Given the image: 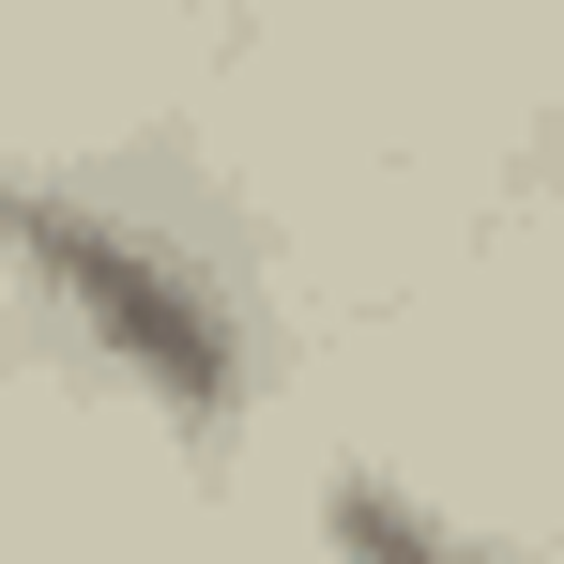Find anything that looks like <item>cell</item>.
Here are the masks:
<instances>
[{"instance_id":"1","label":"cell","mask_w":564,"mask_h":564,"mask_svg":"<svg viewBox=\"0 0 564 564\" xmlns=\"http://www.w3.org/2000/svg\"><path fill=\"white\" fill-rule=\"evenodd\" d=\"M0 290L107 381L138 397L153 427H229L260 397V336H245V290L198 245L184 214L122 198L107 169L62 153H0Z\"/></svg>"},{"instance_id":"2","label":"cell","mask_w":564,"mask_h":564,"mask_svg":"<svg viewBox=\"0 0 564 564\" xmlns=\"http://www.w3.org/2000/svg\"><path fill=\"white\" fill-rule=\"evenodd\" d=\"M321 534H336V564H519L503 534H473L458 503H443V488H412V473H336Z\"/></svg>"}]
</instances>
